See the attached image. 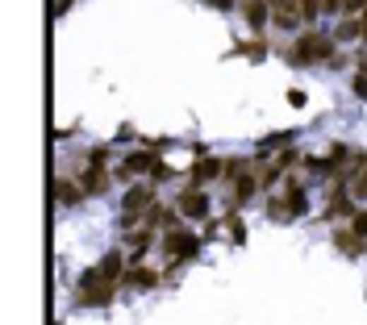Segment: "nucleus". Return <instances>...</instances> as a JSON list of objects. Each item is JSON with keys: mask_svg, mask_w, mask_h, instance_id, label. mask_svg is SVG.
<instances>
[{"mask_svg": "<svg viewBox=\"0 0 367 325\" xmlns=\"http://www.w3.org/2000/svg\"><path fill=\"white\" fill-rule=\"evenodd\" d=\"M288 59H292L296 67H313V63H334L338 54H334V42H330L325 34H301L296 47L288 50Z\"/></svg>", "mask_w": 367, "mask_h": 325, "instance_id": "nucleus-1", "label": "nucleus"}, {"mask_svg": "<svg viewBox=\"0 0 367 325\" xmlns=\"http://www.w3.org/2000/svg\"><path fill=\"white\" fill-rule=\"evenodd\" d=\"M113 292H117V283L104 279L100 271H88V276L80 279V305H84V309H104V305H113Z\"/></svg>", "mask_w": 367, "mask_h": 325, "instance_id": "nucleus-2", "label": "nucleus"}, {"mask_svg": "<svg viewBox=\"0 0 367 325\" xmlns=\"http://www.w3.org/2000/svg\"><path fill=\"white\" fill-rule=\"evenodd\" d=\"M163 255L172 263H188V259L200 255V238L196 233H184V230H167L163 233Z\"/></svg>", "mask_w": 367, "mask_h": 325, "instance_id": "nucleus-3", "label": "nucleus"}, {"mask_svg": "<svg viewBox=\"0 0 367 325\" xmlns=\"http://www.w3.org/2000/svg\"><path fill=\"white\" fill-rule=\"evenodd\" d=\"M150 200H155V184H134L126 192V200H121V213H126V226L138 221V213H146L150 209Z\"/></svg>", "mask_w": 367, "mask_h": 325, "instance_id": "nucleus-4", "label": "nucleus"}, {"mask_svg": "<svg viewBox=\"0 0 367 325\" xmlns=\"http://www.w3.org/2000/svg\"><path fill=\"white\" fill-rule=\"evenodd\" d=\"M176 209H180L184 217H196V221H205V217H209V196H205L200 188L192 184L188 192H180V204H176Z\"/></svg>", "mask_w": 367, "mask_h": 325, "instance_id": "nucleus-5", "label": "nucleus"}, {"mask_svg": "<svg viewBox=\"0 0 367 325\" xmlns=\"http://www.w3.org/2000/svg\"><path fill=\"white\" fill-rule=\"evenodd\" d=\"M159 159H155V150H134V154H126L121 159V167H117V176L121 180H130V176H142V171H150Z\"/></svg>", "mask_w": 367, "mask_h": 325, "instance_id": "nucleus-6", "label": "nucleus"}, {"mask_svg": "<svg viewBox=\"0 0 367 325\" xmlns=\"http://www.w3.org/2000/svg\"><path fill=\"white\" fill-rule=\"evenodd\" d=\"M272 21L279 30H296V21H301V4L296 0H272Z\"/></svg>", "mask_w": 367, "mask_h": 325, "instance_id": "nucleus-7", "label": "nucleus"}, {"mask_svg": "<svg viewBox=\"0 0 367 325\" xmlns=\"http://www.w3.org/2000/svg\"><path fill=\"white\" fill-rule=\"evenodd\" d=\"M226 171V163H217V159H196L192 163V184L200 188V184H209V180H217Z\"/></svg>", "mask_w": 367, "mask_h": 325, "instance_id": "nucleus-8", "label": "nucleus"}, {"mask_svg": "<svg viewBox=\"0 0 367 325\" xmlns=\"http://www.w3.org/2000/svg\"><path fill=\"white\" fill-rule=\"evenodd\" d=\"M121 283H126V288H155V283H159V271L130 263V267H126V276H121Z\"/></svg>", "mask_w": 367, "mask_h": 325, "instance_id": "nucleus-9", "label": "nucleus"}, {"mask_svg": "<svg viewBox=\"0 0 367 325\" xmlns=\"http://www.w3.org/2000/svg\"><path fill=\"white\" fill-rule=\"evenodd\" d=\"M284 200H288V213H292V217H305V213H309L305 188L296 184V180H288V184H284Z\"/></svg>", "mask_w": 367, "mask_h": 325, "instance_id": "nucleus-10", "label": "nucleus"}, {"mask_svg": "<svg viewBox=\"0 0 367 325\" xmlns=\"http://www.w3.org/2000/svg\"><path fill=\"white\" fill-rule=\"evenodd\" d=\"M325 213H330V217H351V213H355V204H351V192H347L342 184L330 192V204H325Z\"/></svg>", "mask_w": 367, "mask_h": 325, "instance_id": "nucleus-11", "label": "nucleus"}, {"mask_svg": "<svg viewBox=\"0 0 367 325\" xmlns=\"http://www.w3.org/2000/svg\"><path fill=\"white\" fill-rule=\"evenodd\" d=\"M334 246H338L342 255H363V250H367V238H359L355 230H338V233H334Z\"/></svg>", "mask_w": 367, "mask_h": 325, "instance_id": "nucleus-12", "label": "nucleus"}, {"mask_svg": "<svg viewBox=\"0 0 367 325\" xmlns=\"http://www.w3.org/2000/svg\"><path fill=\"white\" fill-rule=\"evenodd\" d=\"M259 192V176H251V171H242L238 180H234V204H246L251 196Z\"/></svg>", "mask_w": 367, "mask_h": 325, "instance_id": "nucleus-13", "label": "nucleus"}, {"mask_svg": "<svg viewBox=\"0 0 367 325\" xmlns=\"http://www.w3.org/2000/svg\"><path fill=\"white\" fill-rule=\"evenodd\" d=\"M80 188H84L88 196H100V192L109 188V171H100V167H88V171L80 176Z\"/></svg>", "mask_w": 367, "mask_h": 325, "instance_id": "nucleus-14", "label": "nucleus"}, {"mask_svg": "<svg viewBox=\"0 0 367 325\" xmlns=\"http://www.w3.org/2000/svg\"><path fill=\"white\" fill-rule=\"evenodd\" d=\"M80 196H88V192L80 184H71V180H59V184H54V200H59V204H80Z\"/></svg>", "mask_w": 367, "mask_h": 325, "instance_id": "nucleus-15", "label": "nucleus"}, {"mask_svg": "<svg viewBox=\"0 0 367 325\" xmlns=\"http://www.w3.org/2000/svg\"><path fill=\"white\" fill-rule=\"evenodd\" d=\"M96 271H100L104 279H113V283H117V279L126 276V271H121V250H109V255L100 259V267H96Z\"/></svg>", "mask_w": 367, "mask_h": 325, "instance_id": "nucleus-16", "label": "nucleus"}, {"mask_svg": "<svg viewBox=\"0 0 367 325\" xmlns=\"http://www.w3.org/2000/svg\"><path fill=\"white\" fill-rule=\"evenodd\" d=\"M288 142H292V134H288V130H279V134H272V138L259 142V154H267V150H284Z\"/></svg>", "mask_w": 367, "mask_h": 325, "instance_id": "nucleus-17", "label": "nucleus"}, {"mask_svg": "<svg viewBox=\"0 0 367 325\" xmlns=\"http://www.w3.org/2000/svg\"><path fill=\"white\" fill-rule=\"evenodd\" d=\"M351 196H367V163L351 171Z\"/></svg>", "mask_w": 367, "mask_h": 325, "instance_id": "nucleus-18", "label": "nucleus"}, {"mask_svg": "<svg viewBox=\"0 0 367 325\" xmlns=\"http://www.w3.org/2000/svg\"><path fill=\"white\" fill-rule=\"evenodd\" d=\"M267 217H272V221H288V217H292L284 196H272V200H267Z\"/></svg>", "mask_w": 367, "mask_h": 325, "instance_id": "nucleus-19", "label": "nucleus"}, {"mask_svg": "<svg viewBox=\"0 0 367 325\" xmlns=\"http://www.w3.org/2000/svg\"><path fill=\"white\" fill-rule=\"evenodd\" d=\"M334 38H338V42H355V38H363V34H359V21H342Z\"/></svg>", "mask_w": 367, "mask_h": 325, "instance_id": "nucleus-20", "label": "nucleus"}, {"mask_svg": "<svg viewBox=\"0 0 367 325\" xmlns=\"http://www.w3.org/2000/svg\"><path fill=\"white\" fill-rule=\"evenodd\" d=\"M229 238L234 242H246V226L238 221V213H229Z\"/></svg>", "mask_w": 367, "mask_h": 325, "instance_id": "nucleus-21", "label": "nucleus"}, {"mask_svg": "<svg viewBox=\"0 0 367 325\" xmlns=\"http://www.w3.org/2000/svg\"><path fill=\"white\" fill-rule=\"evenodd\" d=\"M292 163H296V150H292V146H284V150H279V159H275V167H279V171H288Z\"/></svg>", "mask_w": 367, "mask_h": 325, "instance_id": "nucleus-22", "label": "nucleus"}, {"mask_svg": "<svg viewBox=\"0 0 367 325\" xmlns=\"http://www.w3.org/2000/svg\"><path fill=\"white\" fill-rule=\"evenodd\" d=\"M163 180H172V167L167 163H155L150 167V184H163Z\"/></svg>", "mask_w": 367, "mask_h": 325, "instance_id": "nucleus-23", "label": "nucleus"}, {"mask_svg": "<svg viewBox=\"0 0 367 325\" xmlns=\"http://www.w3.org/2000/svg\"><path fill=\"white\" fill-rule=\"evenodd\" d=\"M318 13H321V0H301V17H305V21H313Z\"/></svg>", "mask_w": 367, "mask_h": 325, "instance_id": "nucleus-24", "label": "nucleus"}, {"mask_svg": "<svg viewBox=\"0 0 367 325\" xmlns=\"http://www.w3.org/2000/svg\"><path fill=\"white\" fill-rule=\"evenodd\" d=\"M238 50H242V54H251V59H263V54H267L263 42H246V47H238Z\"/></svg>", "mask_w": 367, "mask_h": 325, "instance_id": "nucleus-25", "label": "nucleus"}, {"mask_svg": "<svg viewBox=\"0 0 367 325\" xmlns=\"http://www.w3.org/2000/svg\"><path fill=\"white\" fill-rule=\"evenodd\" d=\"M351 230L359 233V238H367V213H355V221H351Z\"/></svg>", "mask_w": 367, "mask_h": 325, "instance_id": "nucleus-26", "label": "nucleus"}, {"mask_svg": "<svg viewBox=\"0 0 367 325\" xmlns=\"http://www.w3.org/2000/svg\"><path fill=\"white\" fill-rule=\"evenodd\" d=\"M305 100H309V96L301 92V88H292V92H288V104H292V109H305Z\"/></svg>", "mask_w": 367, "mask_h": 325, "instance_id": "nucleus-27", "label": "nucleus"}, {"mask_svg": "<svg viewBox=\"0 0 367 325\" xmlns=\"http://www.w3.org/2000/svg\"><path fill=\"white\" fill-rule=\"evenodd\" d=\"M92 167H100V163H104V159H109V150H104V146H92Z\"/></svg>", "mask_w": 367, "mask_h": 325, "instance_id": "nucleus-28", "label": "nucleus"}, {"mask_svg": "<svg viewBox=\"0 0 367 325\" xmlns=\"http://www.w3.org/2000/svg\"><path fill=\"white\" fill-rule=\"evenodd\" d=\"M367 0H342V13H363Z\"/></svg>", "mask_w": 367, "mask_h": 325, "instance_id": "nucleus-29", "label": "nucleus"}, {"mask_svg": "<svg viewBox=\"0 0 367 325\" xmlns=\"http://www.w3.org/2000/svg\"><path fill=\"white\" fill-rule=\"evenodd\" d=\"M321 13H342V0H321Z\"/></svg>", "mask_w": 367, "mask_h": 325, "instance_id": "nucleus-30", "label": "nucleus"}, {"mask_svg": "<svg viewBox=\"0 0 367 325\" xmlns=\"http://www.w3.org/2000/svg\"><path fill=\"white\" fill-rule=\"evenodd\" d=\"M355 96H363L367 100V75H355Z\"/></svg>", "mask_w": 367, "mask_h": 325, "instance_id": "nucleus-31", "label": "nucleus"}, {"mask_svg": "<svg viewBox=\"0 0 367 325\" xmlns=\"http://www.w3.org/2000/svg\"><path fill=\"white\" fill-rule=\"evenodd\" d=\"M67 4H71V0H54L50 8H54V13H67Z\"/></svg>", "mask_w": 367, "mask_h": 325, "instance_id": "nucleus-32", "label": "nucleus"}, {"mask_svg": "<svg viewBox=\"0 0 367 325\" xmlns=\"http://www.w3.org/2000/svg\"><path fill=\"white\" fill-rule=\"evenodd\" d=\"M359 34H363V38H367V8H363V13H359Z\"/></svg>", "mask_w": 367, "mask_h": 325, "instance_id": "nucleus-33", "label": "nucleus"}, {"mask_svg": "<svg viewBox=\"0 0 367 325\" xmlns=\"http://www.w3.org/2000/svg\"><path fill=\"white\" fill-rule=\"evenodd\" d=\"M359 75H367V59H363V63H359Z\"/></svg>", "mask_w": 367, "mask_h": 325, "instance_id": "nucleus-34", "label": "nucleus"}, {"mask_svg": "<svg viewBox=\"0 0 367 325\" xmlns=\"http://www.w3.org/2000/svg\"><path fill=\"white\" fill-rule=\"evenodd\" d=\"M54 325H63V321H54Z\"/></svg>", "mask_w": 367, "mask_h": 325, "instance_id": "nucleus-35", "label": "nucleus"}]
</instances>
